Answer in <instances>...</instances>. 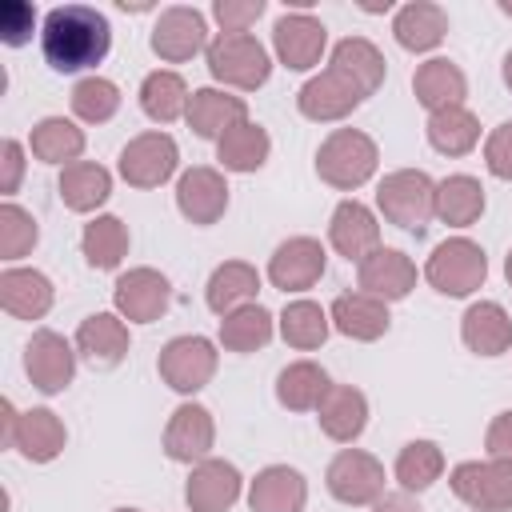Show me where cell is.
Instances as JSON below:
<instances>
[{"mask_svg":"<svg viewBox=\"0 0 512 512\" xmlns=\"http://www.w3.org/2000/svg\"><path fill=\"white\" fill-rule=\"evenodd\" d=\"M276 52L288 68H312L324 52V24L304 12L280 16L276 20Z\"/></svg>","mask_w":512,"mask_h":512,"instance_id":"9","label":"cell"},{"mask_svg":"<svg viewBox=\"0 0 512 512\" xmlns=\"http://www.w3.org/2000/svg\"><path fill=\"white\" fill-rule=\"evenodd\" d=\"M236 492H240V476L232 464H220V460L196 468V476L188 480V504L196 512H224L236 500Z\"/></svg>","mask_w":512,"mask_h":512,"instance_id":"17","label":"cell"},{"mask_svg":"<svg viewBox=\"0 0 512 512\" xmlns=\"http://www.w3.org/2000/svg\"><path fill=\"white\" fill-rule=\"evenodd\" d=\"M264 12L260 0H248V4H232V0H220L216 4V20L224 24V32H248V24Z\"/></svg>","mask_w":512,"mask_h":512,"instance_id":"47","label":"cell"},{"mask_svg":"<svg viewBox=\"0 0 512 512\" xmlns=\"http://www.w3.org/2000/svg\"><path fill=\"white\" fill-rule=\"evenodd\" d=\"M204 44V16L192 8H168L152 32V48L164 60H188Z\"/></svg>","mask_w":512,"mask_h":512,"instance_id":"12","label":"cell"},{"mask_svg":"<svg viewBox=\"0 0 512 512\" xmlns=\"http://www.w3.org/2000/svg\"><path fill=\"white\" fill-rule=\"evenodd\" d=\"M376 512H420L408 496H384L380 504H376Z\"/></svg>","mask_w":512,"mask_h":512,"instance_id":"50","label":"cell"},{"mask_svg":"<svg viewBox=\"0 0 512 512\" xmlns=\"http://www.w3.org/2000/svg\"><path fill=\"white\" fill-rule=\"evenodd\" d=\"M396 40L412 52H424L432 44H440V36L448 32V16L436 8V4H408L396 12V24H392Z\"/></svg>","mask_w":512,"mask_h":512,"instance_id":"21","label":"cell"},{"mask_svg":"<svg viewBox=\"0 0 512 512\" xmlns=\"http://www.w3.org/2000/svg\"><path fill=\"white\" fill-rule=\"evenodd\" d=\"M380 208L392 224L424 232L428 216L436 212V192H432L424 172H396L380 184Z\"/></svg>","mask_w":512,"mask_h":512,"instance_id":"3","label":"cell"},{"mask_svg":"<svg viewBox=\"0 0 512 512\" xmlns=\"http://www.w3.org/2000/svg\"><path fill=\"white\" fill-rule=\"evenodd\" d=\"M124 248H128V236H124L120 220L104 216V220L88 224V232H84V256H88L92 268H112V264H120Z\"/></svg>","mask_w":512,"mask_h":512,"instance_id":"37","label":"cell"},{"mask_svg":"<svg viewBox=\"0 0 512 512\" xmlns=\"http://www.w3.org/2000/svg\"><path fill=\"white\" fill-rule=\"evenodd\" d=\"M476 120L464 112V108H440V112H432V120H428V140H432V148H440V152H448V156H460V152H468L472 144H476Z\"/></svg>","mask_w":512,"mask_h":512,"instance_id":"29","label":"cell"},{"mask_svg":"<svg viewBox=\"0 0 512 512\" xmlns=\"http://www.w3.org/2000/svg\"><path fill=\"white\" fill-rule=\"evenodd\" d=\"M40 44H44V60L56 72H80L108 56L112 28H108L104 12L88 8V4H64L44 16Z\"/></svg>","mask_w":512,"mask_h":512,"instance_id":"1","label":"cell"},{"mask_svg":"<svg viewBox=\"0 0 512 512\" xmlns=\"http://www.w3.org/2000/svg\"><path fill=\"white\" fill-rule=\"evenodd\" d=\"M60 196L68 200V208H96L108 196V172L96 164H72L60 180Z\"/></svg>","mask_w":512,"mask_h":512,"instance_id":"36","label":"cell"},{"mask_svg":"<svg viewBox=\"0 0 512 512\" xmlns=\"http://www.w3.org/2000/svg\"><path fill=\"white\" fill-rule=\"evenodd\" d=\"M252 292H256V272L248 264H224V268H216V276L208 284V304L216 312H228L232 304L248 300Z\"/></svg>","mask_w":512,"mask_h":512,"instance_id":"38","label":"cell"},{"mask_svg":"<svg viewBox=\"0 0 512 512\" xmlns=\"http://www.w3.org/2000/svg\"><path fill=\"white\" fill-rule=\"evenodd\" d=\"M188 120H192V128H196L200 136H220L232 120H244V100L204 88V92L192 96V104H188Z\"/></svg>","mask_w":512,"mask_h":512,"instance_id":"27","label":"cell"},{"mask_svg":"<svg viewBox=\"0 0 512 512\" xmlns=\"http://www.w3.org/2000/svg\"><path fill=\"white\" fill-rule=\"evenodd\" d=\"M316 168H320L324 180H332V184H340V188H356L360 180L372 176V168H376V148H372L368 136L344 128V132H336V136L320 148Z\"/></svg>","mask_w":512,"mask_h":512,"instance_id":"4","label":"cell"},{"mask_svg":"<svg viewBox=\"0 0 512 512\" xmlns=\"http://www.w3.org/2000/svg\"><path fill=\"white\" fill-rule=\"evenodd\" d=\"M116 304H120L132 320H152V316L164 312V304H168V284H164V276L140 268V272H132V276H124V280L116 284Z\"/></svg>","mask_w":512,"mask_h":512,"instance_id":"20","label":"cell"},{"mask_svg":"<svg viewBox=\"0 0 512 512\" xmlns=\"http://www.w3.org/2000/svg\"><path fill=\"white\" fill-rule=\"evenodd\" d=\"M84 148V136L64 124V120H44L36 132H32V152L44 156V160H68Z\"/></svg>","mask_w":512,"mask_h":512,"instance_id":"41","label":"cell"},{"mask_svg":"<svg viewBox=\"0 0 512 512\" xmlns=\"http://www.w3.org/2000/svg\"><path fill=\"white\" fill-rule=\"evenodd\" d=\"M464 340H468V348H476L484 356L504 352L512 340V324H508L504 308L500 304H472L464 316Z\"/></svg>","mask_w":512,"mask_h":512,"instance_id":"23","label":"cell"},{"mask_svg":"<svg viewBox=\"0 0 512 512\" xmlns=\"http://www.w3.org/2000/svg\"><path fill=\"white\" fill-rule=\"evenodd\" d=\"M0 220H4V252H8V256H20L28 244H36V224H32L20 208L8 204Z\"/></svg>","mask_w":512,"mask_h":512,"instance_id":"46","label":"cell"},{"mask_svg":"<svg viewBox=\"0 0 512 512\" xmlns=\"http://www.w3.org/2000/svg\"><path fill=\"white\" fill-rule=\"evenodd\" d=\"M172 164H176V144H172L168 136H160V132L132 140V144L124 148V156H120V172H124L132 184H140V188L160 184V180L172 172Z\"/></svg>","mask_w":512,"mask_h":512,"instance_id":"11","label":"cell"},{"mask_svg":"<svg viewBox=\"0 0 512 512\" xmlns=\"http://www.w3.org/2000/svg\"><path fill=\"white\" fill-rule=\"evenodd\" d=\"M504 80H508V88H512V52H508V60H504Z\"/></svg>","mask_w":512,"mask_h":512,"instance_id":"51","label":"cell"},{"mask_svg":"<svg viewBox=\"0 0 512 512\" xmlns=\"http://www.w3.org/2000/svg\"><path fill=\"white\" fill-rule=\"evenodd\" d=\"M412 276L416 272L404 260V252H392V248H376L372 256L360 260V284L368 292H376V296H388V300L404 296L412 288Z\"/></svg>","mask_w":512,"mask_h":512,"instance_id":"15","label":"cell"},{"mask_svg":"<svg viewBox=\"0 0 512 512\" xmlns=\"http://www.w3.org/2000/svg\"><path fill=\"white\" fill-rule=\"evenodd\" d=\"M332 316H336V328L348 332V336H360V340H372L388 328V312L380 300L356 292V296H340L332 304Z\"/></svg>","mask_w":512,"mask_h":512,"instance_id":"25","label":"cell"},{"mask_svg":"<svg viewBox=\"0 0 512 512\" xmlns=\"http://www.w3.org/2000/svg\"><path fill=\"white\" fill-rule=\"evenodd\" d=\"M220 332H224V344H228V348L248 352V348H256V344L268 340L272 324H268V312H264V308H240V312H232V316L224 320Z\"/></svg>","mask_w":512,"mask_h":512,"instance_id":"43","label":"cell"},{"mask_svg":"<svg viewBox=\"0 0 512 512\" xmlns=\"http://www.w3.org/2000/svg\"><path fill=\"white\" fill-rule=\"evenodd\" d=\"M52 292L40 272H4V308L16 316H40Z\"/></svg>","mask_w":512,"mask_h":512,"instance_id":"33","label":"cell"},{"mask_svg":"<svg viewBox=\"0 0 512 512\" xmlns=\"http://www.w3.org/2000/svg\"><path fill=\"white\" fill-rule=\"evenodd\" d=\"M440 448L436 444H428V440H416V444H408L404 452H400V460H396V476H400V484L404 488H428L436 476H440Z\"/></svg>","mask_w":512,"mask_h":512,"instance_id":"40","label":"cell"},{"mask_svg":"<svg viewBox=\"0 0 512 512\" xmlns=\"http://www.w3.org/2000/svg\"><path fill=\"white\" fill-rule=\"evenodd\" d=\"M328 396V376L316 364H292L280 372V400L288 408H312Z\"/></svg>","mask_w":512,"mask_h":512,"instance_id":"35","label":"cell"},{"mask_svg":"<svg viewBox=\"0 0 512 512\" xmlns=\"http://www.w3.org/2000/svg\"><path fill=\"white\" fill-rule=\"evenodd\" d=\"M124 348H128V336H124V328H120L112 316H92V320H84V328H80V352H84L92 364L108 368V364H116V360L124 356Z\"/></svg>","mask_w":512,"mask_h":512,"instance_id":"30","label":"cell"},{"mask_svg":"<svg viewBox=\"0 0 512 512\" xmlns=\"http://www.w3.org/2000/svg\"><path fill=\"white\" fill-rule=\"evenodd\" d=\"M488 168L496 176H512V124L492 132V140H488Z\"/></svg>","mask_w":512,"mask_h":512,"instance_id":"48","label":"cell"},{"mask_svg":"<svg viewBox=\"0 0 512 512\" xmlns=\"http://www.w3.org/2000/svg\"><path fill=\"white\" fill-rule=\"evenodd\" d=\"M212 444V424L204 408H180L168 424V456L172 460H192Z\"/></svg>","mask_w":512,"mask_h":512,"instance_id":"28","label":"cell"},{"mask_svg":"<svg viewBox=\"0 0 512 512\" xmlns=\"http://www.w3.org/2000/svg\"><path fill=\"white\" fill-rule=\"evenodd\" d=\"M120 512H136V508H120Z\"/></svg>","mask_w":512,"mask_h":512,"instance_id":"53","label":"cell"},{"mask_svg":"<svg viewBox=\"0 0 512 512\" xmlns=\"http://www.w3.org/2000/svg\"><path fill=\"white\" fill-rule=\"evenodd\" d=\"M428 280L448 296H464L484 280V252L468 240H448L428 260Z\"/></svg>","mask_w":512,"mask_h":512,"instance_id":"6","label":"cell"},{"mask_svg":"<svg viewBox=\"0 0 512 512\" xmlns=\"http://www.w3.org/2000/svg\"><path fill=\"white\" fill-rule=\"evenodd\" d=\"M332 244L348 256V260H364L368 248H376V220L364 204L344 200L332 216Z\"/></svg>","mask_w":512,"mask_h":512,"instance_id":"19","label":"cell"},{"mask_svg":"<svg viewBox=\"0 0 512 512\" xmlns=\"http://www.w3.org/2000/svg\"><path fill=\"white\" fill-rule=\"evenodd\" d=\"M328 488H332V496L344 500V504H364V500L380 496L384 472H380V464H376L372 456H364V452H340V456L332 460V468H328Z\"/></svg>","mask_w":512,"mask_h":512,"instance_id":"7","label":"cell"},{"mask_svg":"<svg viewBox=\"0 0 512 512\" xmlns=\"http://www.w3.org/2000/svg\"><path fill=\"white\" fill-rule=\"evenodd\" d=\"M320 424L336 440H352L364 428V396L356 388H328L320 400Z\"/></svg>","mask_w":512,"mask_h":512,"instance_id":"26","label":"cell"},{"mask_svg":"<svg viewBox=\"0 0 512 512\" xmlns=\"http://www.w3.org/2000/svg\"><path fill=\"white\" fill-rule=\"evenodd\" d=\"M304 480L292 468H268L252 484V512H300Z\"/></svg>","mask_w":512,"mask_h":512,"instance_id":"22","label":"cell"},{"mask_svg":"<svg viewBox=\"0 0 512 512\" xmlns=\"http://www.w3.org/2000/svg\"><path fill=\"white\" fill-rule=\"evenodd\" d=\"M212 364H216L212 344H208V340H200V336L172 340V344L164 348V356H160V372H164V376H168V384H172V388H180V392L200 388V384L212 376Z\"/></svg>","mask_w":512,"mask_h":512,"instance_id":"8","label":"cell"},{"mask_svg":"<svg viewBox=\"0 0 512 512\" xmlns=\"http://www.w3.org/2000/svg\"><path fill=\"white\" fill-rule=\"evenodd\" d=\"M264 156H268V136L256 124H236V128H228L220 136V160L228 168L248 172V168H260Z\"/></svg>","mask_w":512,"mask_h":512,"instance_id":"32","label":"cell"},{"mask_svg":"<svg viewBox=\"0 0 512 512\" xmlns=\"http://www.w3.org/2000/svg\"><path fill=\"white\" fill-rule=\"evenodd\" d=\"M176 200H180V212L184 216H192L196 224H212L224 212V204H228V188H224V180L212 168H192L180 180Z\"/></svg>","mask_w":512,"mask_h":512,"instance_id":"13","label":"cell"},{"mask_svg":"<svg viewBox=\"0 0 512 512\" xmlns=\"http://www.w3.org/2000/svg\"><path fill=\"white\" fill-rule=\"evenodd\" d=\"M508 280H512V256H508Z\"/></svg>","mask_w":512,"mask_h":512,"instance_id":"52","label":"cell"},{"mask_svg":"<svg viewBox=\"0 0 512 512\" xmlns=\"http://www.w3.org/2000/svg\"><path fill=\"white\" fill-rule=\"evenodd\" d=\"M284 340L288 344H296V348H316L320 340H324V332H328V324H324V312L316 308V304H308V300H300V304H292L288 312H284Z\"/></svg>","mask_w":512,"mask_h":512,"instance_id":"42","label":"cell"},{"mask_svg":"<svg viewBox=\"0 0 512 512\" xmlns=\"http://www.w3.org/2000/svg\"><path fill=\"white\" fill-rule=\"evenodd\" d=\"M268 272H272V280L280 288H308L324 272V248L316 240H304V236L300 240H288V244L276 248Z\"/></svg>","mask_w":512,"mask_h":512,"instance_id":"14","label":"cell"},{"mask_svg":"<svg viewBox=\"0 0 512 512\" xmlns=\"http://www.w3.org/2000/svg\"><path fill=\"white\" fill-rule=\"evenodd\" d=\"M332 68L344 72L360 88V96H368L384 76V60L368 40H340L336 52H332Z\"/></svg>","mask_w":512,"mask_h":512,"instance_id":"24","label":"cell"},{"mask_svg":"<svg viewBox=\"0 0 512 512\" xmlns=\"http://www.w3.org/2000/svg\"><path fill=\"white\" fill-rule=\"evenodd\" d=\"M208 68H212L216 80H228V84H240V88H256V84L268 80V52L248 32H224L208 48Z\"/></svg>","mask_w":512,"mask_h":512,"instance_id":"2","label":"cell"},{"mask_svg":"<svg viewBox=\"0 0 512 512\" xmlns=\"http://www.w3.org/2000/svg\"><path fill=\"white\" fill-rule=\"evenodd\" d=\"M116 104H120L116 84H112V80H100V76L80 80L76 92H72V108H76L84 120H108V116L116 112Z\"/></svg>","mask_w":512,"mask_h":512,"instance_id":"44","label":"cell"},{"mask_svg":"<svg viewBox=\"0 0 512 512\" xmlns=\"http://www.w3.org/2000/svg\"><path fill=\"white\" fill-rule=\"evenodd\" d=\"M28 372L36 380V388L60 392L72 380V352H68V344L60 336H52V332H40L28 344Z\"/></svg>","mask_w":512,"mask_h":512,"instance_id":"16","label":"cell"},{"mask_svg":"<svg viewBox=\"0 0 512 512\" xmlns=\"http://www.w3.org/2000/svg\"><path fill=\"white\" fill-rule=\"evenodd\" d=\"M360 100H364L360 88H356L344 72L328 68L324 76H316V80L304 84V92H300V112L312 116V120H332V116H344L348 108H356Z\"/></svg>","mask_w":512,"mask_h":512,"instance_id":"10","label":"cell"},{"mask_svg":"<svg viewBox=\"0 0 512 512\" xmlns=\"http://www.w3.org/2000/svg\"><path fill=\"white\" fill-rule=\"evenodd\" d=\"M60 444H64V428L56 424L52 412H28L24 416V424H20V448H24V456L52 460L60 452Z\"/></svg>","mask_w":512,"mask_h":512,"instance_id":"39","label":"cell"},{"mask_svg":"<svg viewBox=\"0 0 512 512\" xmlns=\"http://www.w3.org/2000/svg\"><path fill=\"white\" fill-rule=\"evenodd\" d=\"M488 448H492L496 460H512V412H504V416L492 424V432H488Z\"/></svg>","mask_w":512,"mask_h":512,"instance_id":"49","label":"cell"},{"mask_svg":"<svg viewBox=\"0 0 512 512\" xmlns=\"http://www.w3.org/2000/svg\"><path fill=\"white\" fill-rule=\"evenodd\" d=\"M452 488L460 500H468L480 512L512 508V460L496 464H460L452 472Z\"/></svg>","mask_w":512,"mask_h":512,"instance_id":"5","label":"cell"},{"mask_svg":"<svg viewBox=\"0 0 512 512\" xmlns=\"http://www.w3.org/2000/svg\"><path fill=\"white\" fill-rule=\"evenodd\" d=\"M32 24H36L32 4H24V0L0 4V36H4V44H24L28 32H32Z\"/></svg>","mask_w":512,"mask_h":512,"instance_id":"45","label":"cell"},{"mask_svg":"<svg viewBox=\"0 0 512 512\" xmlns=\"http://www.w3.org/2000/svg\"><path fill=\"white\" fill-rule=\"evenodd\" d=\"M412 88H416L420 104H428L432 112H440V108H460L464 76H460V68H456L452 60H428V64H420Z\"/></svg>","mask_w":512,"mask_h":512,"instance_id":"18","label":"cell"},{"mask_svg":"<svg viewBox=\"0 0 512 512\" xmlns=\"http://www.w3.org/2000/svg\"><path fill=\"white\" fill-rule=\"evenodd\" d=\"M140 104L152 120H176L184 112V80L176 72H152L140 88Z\"/></svg>","mask_w":512,"mask_h":512,"instance_id":"34","label":"cell"},{"mask_svg":"<svg viewBox=\"0 0 512 512\" xmlns=\"http://www.w3.org/2000/svg\"><path fill=\"white\" fill-rule=\"evenodd\" d=\"M484 208V196H480V184L468 180V176H452L436 188V212L448 220V224H472Z\"/></svg>","mask_w":512,"mask_h":512,"instance_id":"31","label":"cell"}]
</instances>
